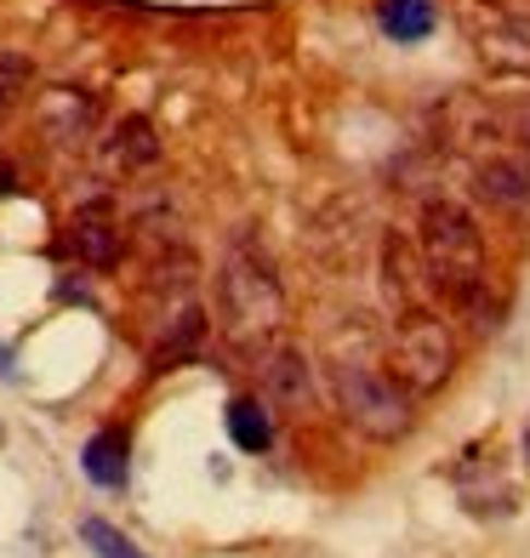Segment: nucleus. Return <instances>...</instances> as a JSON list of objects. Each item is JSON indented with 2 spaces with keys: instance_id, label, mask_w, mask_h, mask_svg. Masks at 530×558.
<instances>
[{
  "instance_id": "f257e3e1",
  "label": "nucleus",
  "mask_w": 530,
  "mask_h": 558,
  "mask_svg": "<svg viewBox=\"0 0 530 558\" xmlns=\"http://www.w3.org/2000/svg\"><path fill=\"white\" fill-rule=\"evenodd\" d=\"M217 314H222V331L240 353H257L280 337L286 325V286L280 274H274V257L240 234L229 251H222V268H217Z\"/></svg>"
},
{
  "instance_id": "f03ea898",
  "label": "nucleus",
  "mask_w": 530,
  "mask_h": 558,
  "mask_svg": "<svg viewBox=\"0 0 530 558\" xmlns=\"http://www.w3.org/2000/svg\"><path fill=\"white\" fill-rule=\"evenodd\" d=\"M325 388H332V404L337 416L365 434L371 445H399L417 427V411H411V393L394 383L388 371H376L371 360H332L325 365Z\"/></svg>"
},
{
  "instance_id": "7ed1b4c3",
  "label": "nucleus",
  "mask_w": 530,
  "mask_h": 558,
  "mask_svg": "<svg viewBox=\"0 0 530 558\" xmlns=\"http://www.w3.org/2000/svg\"><path fill=\"white\" fill-rule=\"evenodd\" d=\"M457 371V337L434 308H411L394 325V383L406 393H434Z\"/></svg>"
},
{
  "instance_id": "20e7f679",
  "label": "nucleus",
  "mask_w": 530,
  "mask_h": 558,
  "mask_svg": "<svg viewBox=\"0 0 530 558\" xmlns=\"http://www.w3.org/2000/svg\"><path fill=\"white\" fill-rule=\"evenodd\" d=\"M462 29L485 74L530 81V7H468Z\"/></svg>"
},
{
  "instance_id": "39448f33",
  "label": "nucleus",
  "mask_w": 530,
  "mask_h": 558,
  "mask_svg": "<svg viewBox=\"0 0 530 558\" xmlns=\"http://www.w3.org/2000/svg\"><path fill=\"white\" fill-rule=\"evenodd\" d=\"M473 199H485L491 211H530V155H485L473 166Z\"/></svg>"
},
{
  "instance_id": "423d86ee",
  "label": "nucleus",
  "mask_w": 530,
  "mask_h": 558,
  "mask_svg": "<svg viewBox=\"0 0 530 558\" xmlns=\"http://www.w3.org/2000/svg\"><path fill=\"white\" fill-rule=\"evenodd\" d=\"M257 365H263V388L274 404H286V411H309L314 404V360L302 348L280 342V348H263L257 353Z\"/></svg>"
},
{
  "instance_id": "0eeeda50",
  "label": "nucleus",
  "mask_w": 530,
  "mask_h": 558,
  "mask_svg": "<svg viewBox=\"0 0 530 558\" xmlns=\"http://www.w3.org/2000/svg\"><path fill=\"white\" fill-rule=\"evenodd\" d=\"M40 132L46 143H58V148H74V143H86L97 132V97L81 92V86H52L40 97Z\"/></svg>"
},
{
  "instance_id": "6e6552de",
  "label": "nucleus",
  "mask_w": 530,
  "mask_h": 558,
  "mask_svg": "<svg viewBox=\"0 0 530 558\" xmlns=\"http://www.w3.org/2000/svg\"><path fill=\"white\" fill-rule=\"evenodd\" d=\"M63 245H69V257L74 263H86V268H115L120 263V251H125V240H120V228L104 217V211H81L69 222V234H63Z\"/></svg>"
},
{
  "instance_id": "1a4fd4ad",
  "label": "nucleus",
  "mask_w": 530,
  "mask_h": 558,
  "mask_svg": "<svg viewBox=\"0 0 530 558\" xmlns=\"http://www.w3.org/2000/svg\"><path fill=\"white\" fill-rule=\"evenodd\" d=\"M376 29L394 46H422L439 29V0H376Z\"/></svg>"
},
{
  "instance_id": "9d476101",
  "label": "nucleus",
  "mask_w": 530,
  "mask_h": 558,
  "mask_svg": "<svg viewBox=\"0 0 530 558\" xmlns=\"http://www.w3.org/2000/svg\"><path fill=\"white\" fill-rule=\"evenodd\" d=\"M125 434L120 427H104V434H92L86 450H81V473L92 478L97 490H120L125 485V473H132V462H125Z\"/></svg>"
},
{
  "instance_id": "9b49d317",
  "label": "nucleus",
  "mask_w": 530,
  "mask_h": 558,
  "mask_svg": "<svg viewBox=\"0 0 530 558\" xmlns=\"http://www.w3.org/2000/svg\"><path fill=\"white\" fill-rule=\"evenodd\" d=\"M200 342H206V308H200V302H183V308L166 319V331H160L155 371H166V365H177V360H194Z\"/></svg>"
},
{
  "instance_id": "f8f14e48",
  "label": "nucleus",
  "mask_w": 530,
  "mask_h": 558,
  "mask_svg": "<svg viewBox=\"0 0 530 558\" xmlns=\"http://www.w3.org/2000/svg\"><path fill=\"white\" fill-rule=\"evenodd\" d=\"M229 439L245 456H263L274 445V411H268V399H257V393L229 399Z\"/></svg>"
},
{
  "instance_id": "ddd939ff",
  "label": "nucleus",
  "mask_w": 530,
  "mask_h": 558,
  "mask_svg": "<svg viewBox=\"0 0 530 558\" xmlns=\"http://www.w3.org/2000/svg\"><path fill=\"white\" fill-rule=\"evenodd\" d=\"M109 160L120 171H143V166H155L160 160V143H155V125H148L143 114H125L115 125V137H109Z\"/></svg>"
},
{
  "instance_id": "4468645a",
  "label": "nucleus",
  "mask_w": 530,
  "mask_h": 558,
  "mask_svg": "<svg viewBox=\"0 0 530 558\" xmlns=\"http://www.w3.org/2000/svg\"><path fill=\"white\" fill-rule=\"evenodd\" d=\"M81 542L92 547V558H148L125 530H115L109 519H81Z\"/></svg>"
},
{
  "instance_id": "2eb2a0df",
  "label": "nucleus",
  "mask_w": 530,
  "mask_h": 558,
  "mask_svg": "<svg viewBox=\"0 0 530 558\" xmlns=\"http://www.w3.org/2000/svg\"><path fill=\"white\" fill-rule=\"evenodd\" d=\"M485 125H491V137H502V143H514L519 155H530V97H519V104H508V109H496Z\"/></svg>"
},
{
  "instance_id": "dca6fc26",
  "label": "nucleus",
  "mask_w": 530,
  "mask_h": 558,
  "mask_svg": "<svg viewBox=\"0 0 530 558\" xmlns=\"http://www.w3.org/2000/svg\"><path fill=\"white\" fill-rule=\"evenodd\" d=\"M29 81H35V63L23 58V52H0V114H7L23 92H29Z\"/></svg>"
},
{
  "instance_id": "f3484780",
  "label": "nucleus",
  "mask_w": 530,
  "mask_h": 558,
  "mask_svg": "<svg viewBox=\"0 0 530 558\" xmlns=\"http://www.w3.org/2000/svg\"><path fill=\"white\" fill-rule=\"evenodd\" d=\"M17 189V166H12V155L0 148V194H12Z\"/></svg>"
}]
</instances>
